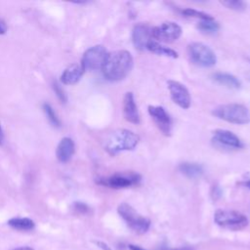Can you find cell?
I'll return each instance as SVG.
<instances>
[{"label": "cell", "mask_w": 250, "mask_h": 250, "mask_svg": "<svg viewBox=\"0 0 250 250\" xmlns=\"http://www.w3.org/2000/svg\"><path fill=\"white\" fill-rule=\"evenodd\" d=\"M132 67V55L126 50H117L107 54L102 72L108 81H120L130 73Z\"/></svg>", "instance_id": "1"}, {"label": "cell", "mask_w": 250, "mask_h": 250, "mask_svg": "<svg viewBox=\"0 0 250 250\" xmlns=\"http://www.w3.org/2000/svg\"><path fill=\"white\" fill-rule=\"evenodd\" d=\"M140 137L131 130L117 129L111 132L105 140L104 148L110 155H115L123 150L134 149Z\"/></svg>", "instance_id": "2"}, {"label": "cell", "mask_w": 250, "mask_h": 250, "mask_svg": "<svg viewBox=\"0 0 250 250\" xmlns=\"http://www.w3.org/2000/svg\"><path fill=\"white\" fill-rule=\"evenodd\" d=\"M213 115L233 124H247L250 122V111L239 104H226L215 107Z\"/></svg>", "instance_id": "3"}, {"label": "cell", "mask_w": 250, "mask_h": 250, "mask_svg": "<svg viewBox=\"0 0 250 250\" xmlns=\"http://www.w3.org/2000/svg\"><path fill=\"white\" fill-rule=\"evenodd\" d=\"M117 212L125 221L127 226L136 233L143 234L147 231L150 226V220L139 214L128 203H121L117 207Z\"/></svg>", "instance_id": "4"}, {"label": "cell", "mask_w": 250, "mask_h": 250, "mask_svg": "<svg viewBox=\"0 0 250 250\" xmlns=\"http://www.w3.org/2000/svg\"><path fill=\"white\" fill-rule=\"evenodd\" d=\"M215 223L230 230H239L248 226L247 217L235 210H223L219 209L214 213Z\"/></svg>", "instance_id": "5"}, {"label": "cell", "mask_w": 250, "mask_h": 250, "mask_svg": "<svg viewBox=\"0 0 250 250\" xmlns=\"http://www.w3.org/2000/svg\"><path fill=\"white\" fill-rule=\"evenodd\" d=\"M190 60L197 65L211 67L215 65L217 58L215 53L207 45L200 42H193L188 48Z\"/></svg>", "instance_id": "6"}, {"label": "cell", "mask_w": 250, "mask_h": 250, "mask_svg": "<svg viewBox=\"0 0 250 250\" xmlns=\"http://www.w3.org/2000/svg\"><path fill=\"white\" fill-rule=\"evenodd\" d=\"M107 54L106 49L103 45L93 46L85 51L80 63L85 70L102 69Z\"/></svg>", "instance_id": "7"}, {"label": "cell", "mask_w": 250, "mask_h": 250, "mask_svg": "<svg viewBox=\"0 0 250 250\" xmlns=\"http://www.w3.org/2000/svg\"><path fill=\"white\" fill-rule=\"evenodd\" d=\"M141 181V176L135 172L116 173L106 178H102L97 181L98 184L111 188H124L135 186Z\"/></svg>", "instance_id": "8"}, {"label": "cell", "mask_w": 250, "mask_h": 250, "mask_svg": "<svg viewBox=\"0 0 250 250\" xmlns=\"http://www.w3.org/2000/svg\"><path fill=\"white\" fill-rule=\"evenodd\" d=\"M151 35L153 39L159 40L160 42H174L182 35V27L174 21H165L153 27Z\"/></svg>", "instance_id": "9"}, {"label": "cell", "mask_w": 250, "mask_h": 250, "mask_svg": "<svg viewBox=\"0 0 250 250\" xmlns=\"http://www.w3.org/2000/svg\"><path fill=\"white\" fill-rule=\"evenodd\" d=\"M148 113L160 132L165 136H170L172 132V120L165 108L160 105H148Z\"/></svg>", "instance_id": "10"}, {"label": "cell", "mask_w": 250, "mask_h": 250, "mask_svg": "<svg viewBox=\"0 0 250 250\" xmlns=\"http://www.w3.org/2000/svg\"><path fill=\"white\" fill-rule=\"evenodd\" d=\"M167 85L173 102L184 109L188 108L190 106V95L187 87L175 80H169Z\"/></svg>", "instance_id": "11"}, {"label": "cell", "mask_w": 250, "mask_h": 250, "mask_svg": "<svg viewBox=\"0 0 250 250\" xmlns=\"http://www.w3.org/2000/svg\"><path fill=\"white\" fill-rule=\"evenodd\" d=\"M152 28L146 23H138L134 26L132 32V41L135 48L139 51L146 49L147 43L152 40Z\"/></svg>", "instance_id": "12"}, {"label": "cell", "mask_w": 250, "mask_h": 250, "mask_svg": "<svg viewBox=\"0 0 250 250\" xmlns=\"http://www.w3.org/2000/svg\"><path fill=\"white\" fill-rule=\"evenodd\" d=\"M213 142L229 148H241L243 146L240 139L235 134L223 129H218L214 132Z\"/></svg>", "instance_id": "13"}, {"label": "cell", "mask_w": 250, "mask_h": 250, "mask_svg": "<svg viewBox=\"0 0 250 250\" xmlns=\"http://www.w3.org/2000/svg\"><path fill=\"white\" fill-rule=\"evenodd\" d=\"M123 116L124 118L133 124H139L140 114L132 92H127L123 99Z\"/></svg>", "instance_id": "14"}, {"label": "cell", "mask_w": 250, "mask_h": 250, "mask_svg": "<svg viewBox=\"0 0 250 250\" xmlns=\"http://www.w3.org/2000/svg\"><path fill=\"white\" fill-rule=\"evenodd\" d=\"M74 151H75V145L73 140L71 138L64 137L60 141L57 146L56 155L60 162L66 163L70 160Z\"/></svg>", "instance_id": "15"}, {"label": "cell", "mask_w": 250, "mask_h": 250, "mask_svg": "<svg viewBox=\"0 0 250 250\" xmlns=\"http://www.w3.org/2000/svg\"><path fill=\"white\" fill-rule=\"evenodd\" d=\"M84 72L85 69L81 63H72L62 71L61 75V81L64 85H73L81 79Z\"/></svg>", "instance_id": "16"}, {"label": "cell", "mask_w": 250, "mask_h": 250, "mask_svg": "<svg viewBox=\"0 0 250 250\" xmlns=\"http://www.w3.org/2000/svg\"><path fill=\"white\" fill-rule=\"evenodd\" d=\"M213 79L219 84L230 89H239L241 86L240 81L232 74L226 72H216L212 75Z\"/></svg>", "instance_id": "17"}, {"label": "cell", "mask_w": 250, "mask_h": 250, "mask_svg": "<svg viewBox=\"0 0 250 250\" xmlns=\"http://www.w3.org/2000/svg\"><path fill=\"white\" fill-rule=\"evenodd\" d=\"M179 170L182 174L189 179H198L203 174V168L201 165L192 162H184L179 165Z\"/></svg>", "instance_id": "18"}, {"label": "cell", "mask_w": 250, "mask_h": 250, "mask_svg": "<svg viewBox=\"0 0 250 250\" xmlns=\"http://www.w3.org/2000/svg\"><path fill=\"white\" fill-rule=\"evenodd\" d=\"M146 49L154 54H157V55H161V56H165V57H169V58H173V59L178 58V53L175 50L168 48L164 45H161L160 43L156 42L155 40H150L146 45Z\"/></svg>", "instance_id": "19"}, {"label": "cell", "mask_w": 250, "mask_h": 250, "mask_svg": "<svg viewBox=\"0 0 250 250\" xmlns=\"http://www.w3.org/2000/svg\"><path fill=\"white\" fill-rule=\"evenodd\" d=\"M8 226L18 230H31L35 227L33 220L26 217H15L11 218L7 222Z\"/></svg>", "instance_id": "20"}, {"label": "cell", "mask_w": 250, "mask_h": 250, "mask_svg": "<svg viewBox=\"0 0 250 250\" xmlns=\"http://www.w3.org/2000/svg\"><path fill=\"white\" fill-rule=\"evenodd\" d=\"M219 23L214 20H203L200 21L197 28L203 32V33H207V34H214L219 30Z\"/></svg>", "instance_id": "21"}, {"label": "cell", "mask_w": 250, "mask_h": 250, "mask_svg": "<svg viewBox=\"0 0 250 250\" xmlns=\"http://www.w3.org/2000/svg\"><path fill=\"white\" fill-rule=\"evenodd\" d=\"M43 111H44V113H45L47 119L49 120V122H50L54 127H56V128L61 127V124H62V123H61V120H60L58 114L56 113V111L54 110V108L52 107L51 104L45 103V104H43Z\"/></svg>", "instance_id": "22"}, {"label": "cell", "mask_w": 250, "mask_h": 250, "mask_svg": "<svg viewBox=\"0 0 250 250\" xmlns=\"http://www.w3.org/2000/svg\"><path fill=\"white\" fill-rule=\"evenodd\" d=\"M182 14L187 16V17H191V18H197L199 19L200 21H203V20H212L214 19L213 17H211L210 15L206 14V13H203V12H200V11H197V10H194V9H190V8H188V9H185L182 11Z\"/></svg>", "instance_id": "23"}, {"label": "cell", "mask_w": 250, "mask_h": 250, "mask_svg": "<svg viewBox=\"0 0 250 250\" xmlns=\"http://www.w3.org/2000/svg\"><path fill=\"white\" fill-rule=\"evenodd\" d=\"M221 3L230 10H234L238 12L244 11L247 7L246 3L241 0H227V1H222Z\"/></svg>", "instance_id": "24"}, {"label": "cell", "mask_w": 250, "mask_h": 250, "mask_svg": "<svg viewBox=\"0 0 250 250\" xmlns=\"http://www.w3.org/2000/svg\"><path fill=\"white\" fill-rule=\"evenodd\" d=\"M53 90L56 94V96L58 97V99L61 101V103H66L67 98H66V94L63 91V89L62 88V86L58 83V82H53Z\"/></svg>", "instance_id": "25"}, {"label": "cell", "mask_w": 250, "mask_h": 250, "mask_svg": "<svg viewBox=\"0 0 250 250\" xmlns=\"http://www.w3.org/2000/svg\"><path fill=\"white\" fill-rule=\"evenodd\" d=\"M74 209L77 212L82 213V214H85V213H87L89 211V207L86 204L82 203V202H75L74 203Z\"/></svg>", "instance_id": "26"}, {"label": "cell", "mask_w": 250, "mask_h": 250, "mask_svg": "<svg viewBox=\"0 0 250 250\" xmlns=\"http://www.w3.org/2000/svg\"><path fill=\"white\" fill-rule=\"evenodd\" d=\"M95 243H96V245L99 247V248H101L102 250H112L106 243H104V242H103V241H94Z\"/></svg>", "instance_id": "27"}, {"label": "cell", "mask_w": 250, "mask_h": 250, "mask_svg": "<svg viewBox=\"0 0 250 250\" xmlns=\"http://www.w3.org/2000/svg\"><path fill=\"white\" fill-rule=\"evenodd\" d=\"M7 29H8V26H7L6 22L0 19V35L5 34L7 32Z\"/></svg>", "instance_id": "28"}, {"label": "cell", "mask_w": 250, "mask_h": 250, "mask_svg": "<svg viewBox=\"0 0 250 250\" xmlns=\"http://www.w3.org/2000/svg\"><path fill=\"white\" fill-rule=\"evenodd\" d=\"M11 250H34L33 248L29 247V246H21V247H16V248H13Z\"/></svg>", "instance_id": "29"}, {"label": "cell", "mask_w": 250, "mask_h": 250, "mask_svg": "<svg viewBox=\"0 0 250 250\" xmlns=\"http://www.w3.org/2000/svg\"><path fill=\"white\" fill-rule=\"evenodd\" d=\"M129 248H130V250H146V249H144L138 245H134V244H130Z\"/></svg>", "instance_id": "30"}, {"label": "cell", "mask_w": 250, "mask_h": 250, "mask_svg": "<svg viewBox=\"0 0 250 250\" xmlns=\"http://www.w3.org/2000/svg\"><path fill=\"white\" fill-rule=\"evenodd\" d=\"M239 185H241V186H243V187H245V188H247L250 189V180L241 182V183H239Z\"/></svg>", "instance_id": "31"}, {"label": "cell", "mask_w": 250, "mask_h": 250, "mask_svg": "<svg viewBox=\"0 0 250 250\" xmlns=\"http://www.w3.org/2000/svg\"><path fill=\"white\" fill-rule=\"evenodd\" d=\"M3 142H4V132H3V129L0 125V146L3 144Z\"/></svg>", "instance_id": "32"}, {"label": "cell", "mask_w": 250, "mask_h": 250, "mask_svg": "<svg viewBox=\"0 0 250 250\" xmlns=\"http://www.w3.org/2000/svg\"><path fill=\"white\" fill-rule=\"evenodd\" d=\"M175 250H194V249H193V248H191V247H188V246H186V247L177 248V249H175Z\"/></svg>", "instance_id": "33"}]
</instances>
